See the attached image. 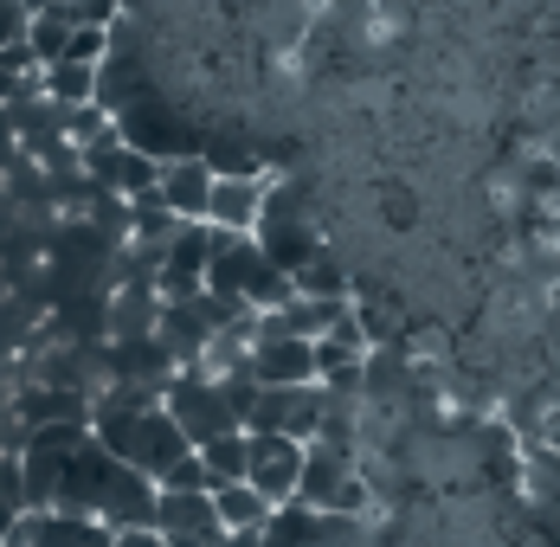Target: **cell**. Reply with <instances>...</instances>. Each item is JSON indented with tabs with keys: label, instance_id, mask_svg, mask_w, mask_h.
<instances>
[{
	"label": "cell",
	"instance_id": "12",
	"mask_svg": "<svg viewBox=\"0 0 560 547\" xmlns=\"http://www.w3.org/2000/svg\"><path fill=\"white\" fill-rule=\"evenodd\" d=\"M245 451H252L245 432H225V438H207V444H200V464H207L213 490H220V484H245Z\"/></svg>",
	"mask_w": 560,
	"mask_h": 547
},
{
	"label": "cell",
	"instance_id": "18",
	"mask_svg": "<svg viewBox=\"0 0 560 547\" xmlns=\"http://www.w3.org/2000/svg\"><path fill=\"white\" fill-rule=\"evenodd\" d=\"M20 515H26V509H20V502H13V496H0V542H7V535H13V522H20Z\"/></svg>",
	"mask_w": 560,
	"mask_h": 547
},
{
	"label": "cell",
	"instance_id": "4",
	"mask_svg": "<svg viewBox=\"0 0 560 547\" xmlns=\"http://www.w3.org/2000/svg\"><path fill=\"white\" fill-rule=\"evenodd\" d=\"M252 381L258 386H310L316 381V341L303 335H283L258 316V335H252Z\"/></svg>",
	"mask_w": 560,
	"mask_h": 547
},
{
	"label": "cell",
	"instance_id": "19",
	"mask_svg": "<svg viewBox=\"0 0 560 547\" xmlns=\"http://www.w3.org/2000/svg\"><path fill=\"white\" fill-rule=\"evenodd\" d=\"M46 7H58V0H26V13H46Z\"/></svg>",
	"mask_w": 560,
	"mask_h": 547
},
{
	"label": "cell",
	"instance_id": "7",
	"mask_svg": "<svg viewBox=\"0 0 560 547\" xmlns=\"http://www.w3.org/2000/svg\"><path fill=\"white\" fill-rule=\"evenodd\" d=\"M155 200H162L180 225H200V219H207V200H213V162H207V155H162Z\"/></svg>",
	"mask_w": 560,
	"mask_h": 547
},
{
	"label": "cell",
	"instance_id": "14",
	"mask_svg": "<svg viewBox=\"0 0 560 547\" xmlns=\"http://www.w3.org/2000/svg\"><path fill=\"white\" fill-rule=\"evenodd\" d=\"M58 13H65L71 26H110L116 0H58Z\"/></svg>",
	"mask_w": 560,
	"mask_h": 547
},
{
	"label": "cell",
	"instance_id": "10",
	"mask_svg": "<svg viewBox=\"0 0 560 547\" xmlns=\"http://www.w3.org/2000/svg\"><path fill=\"white\" fill-rule=\"evenodd\" d=\"M213 515H220L225 535H238V528H265L278 509L252 490V484H220V490H213Z\"/></svg>",
	"mask_w": 560,
	"mask_h": 547
},
{
	"label": "cell",
	"instance_id": "6",
	"mask_svg": "<svg viewBox=\"0 0 560 547\" xmlns=\"http://www.w3.org/2000/svg\"><path fill=\"white\" fill-rule=\"evenodd\" d=\"M354 444H336V438H310L303 444V477H296V502L303 509H336V496L354 484Z\"/></svg>",
	"mask_w": 560,
	"mask_h": 547
},
{
	"label": "cell",
	"instance_id": "8",
	"mask_svg": "<svg viewBox=\"0 0 560 547\" xmlns=\"http://www.w3.org/2000/svg\"><path fill=\"white\" fill-rule=\"evenodd\" d=\"M265 174H213V200H207V225L213 232H258L265 219Z\"/></svg>",
	"mask_w": 560,
	"mask_h": 547
},
{
	"label": "cell",
	"instance_id": "3",
	"mask_svg": "<svg viewBox=\"0 0 560 547\" xmlns=\"http://www.w3.org/2000/svg\"><path fill=\"white\" fill-rule=\"evenodd\" d=\"M245 432H271V438H310L323 432V386H258L245 406Z\"/></svg>",
	"mask_w": 560,
	"mask_h": 547
},
{
	"label": "cell",
	"instance_id": "5",
	"mask_svg": "<svg viewBox=\"0 0 560 547\" xmlns=\"http://www.w3.org/2000/svg\"><path fill=\"white\" fill-rule=\"evenodd\" d=\"M252 451H245V484L265 496L271 509L296 502V477H303V444L296 438H271V432H245Z\"/></svg>",
	"mask_w": 560,
	"mask_h": 547
},
{
	"label": "cell",
	"instance_id": "1",
	"mask_svg": "<svg viewBox=\"0 0 560 547\" xmlns=\"http://www.w3.org/2000/svg\"><path fill=\"white\" fill-rule=\"evenodd\" d=\"M207 290L225 296V303H238V310H252V316H271V310H283V303L296 296L290 271L265 258V245H258L252 232H220V238H213Z\"/></svg>",
	"mask_w": 560,
	"mask_h": 547
},
{
	"label": "cell",
	"instance_id": "17",
	"mask_svg": "<svg viewBox=\"0 0 560 547\" xmlns=\"http://www.w3.org/2000/svg\"><path fill=\"white\" fill-rule=\"evenodd\" d=\"M110 547H168V542H162L155 528H116V535H110Z\"/></svg>",
	"mask_w": 560,
	"mask_h": 547
},
{
	"label": "cell",
	"instance_id": "13",
	"mask_svg": "<svg viewBox=\"0 0 560 547\" xmlns=\"http://www.w3.org/2000/svg\"><path fill=\"white\" fill-rule=\"evenodd\" d=\"M65 46H71V20H65L58 7H46V13H33V20H26V53L39 58V65L65 58Z\"/></svg>",
	"mask_w": 560,
	"mask_h": 547
},
{
	"label": "cell",
	"instance_id": "16",
	"mask_svg": "<svg viewBox=\"0 0 560 547\" xmlns=\"http://www.w3.org/2000/svg\"><path fill=\"white\" fill-rule=\"evenodd\" d=\"M20 162V136H13V116H7V104H0V167Z\"/></svg>",
	"mask_w": 560,
	"mask_h": 547
},
{
	"label": "cell",
	"instance_id": "15",
	"mask_svg": "<svg viewBox=\"0 0 560 547\" xmlns=\"http://www.w3.org/2000/svg\"><path fill=\"white\" fill-rule=\"evenodd\" d=\"M26 0H0V46H13V39H26Z\"/></svg>",
	"mask_w": 560,
	"mask_h": 547
},
{
	"label": "cell",
	"instance_id": "11",
	"mask_svg": "<svg viewBox=\"0 0 560 547\" xmlns=\"http://www.w3.org/2000/svg\"><path fill=\"white\" fill-rule=\"evenodd\" d=\"M341 310H348V303H329V296H290V303H283V310H271L265 323L283 328V335H303V341H316V335L336 323Z\"/></svg>",
	"mask_w": 560,
	"mask_h": 547
},
{
	"label": "cell",
	"instance_id": "9",
	"mask_svg": "<svg viewBox=\"0 0 560 547\" xmlns=\"http://www.w3.org/2000/svg\"><path fill=\"white\" fill-rule=\"evenodd\" d=\"M39 91L65 109L97 104V65H84V58H52V65L39 71Z\"/></svg>",
	"mask_w": 560,
	"mask_h": 547
},
{
	"label": "cell",
	"instance_id": "2",
	"mask_svg": "<svg viewBox=\"0 0 560 547\" xmlns=\"http://www.w3.org/2000/svg\"><path fill=\"white\" fill-rule=\"evenodd\" d=\"M162 412H168L180 438L200 451L207 438H225V432H245L238 426V406H232V386L213 381V374H200V368H180L162 393Z\"/></svg>",
	"mask_w": 560,
	"mask_h": 547
}]
</instances>
